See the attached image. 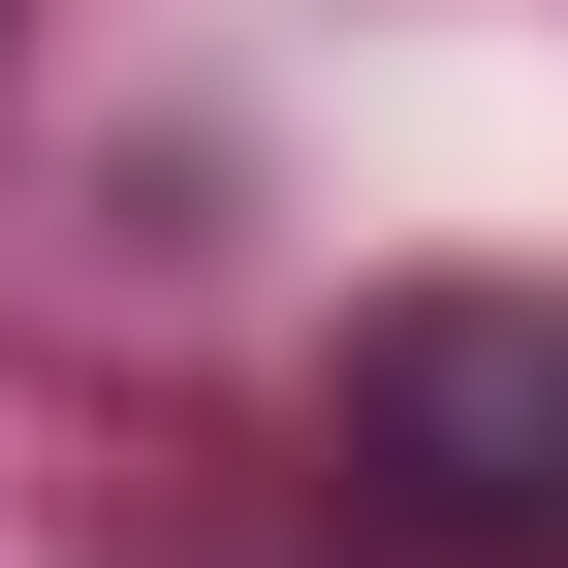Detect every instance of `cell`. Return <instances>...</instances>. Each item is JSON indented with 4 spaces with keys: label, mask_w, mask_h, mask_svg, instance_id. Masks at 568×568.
<instances>
[{
    "label": "cell",
    "mask_w": 568,
    "mask_h": 568,
    "mask_svg": "<svg viewBox=\"0 0 568 568\" xmlns=\"http://www.w3.org/2000/svg\"><path fill=\"white\" fill-rule=\"evenodd\" d=\"M347 474L474 568H568V284H379L347 316Z\"/></svg>",
    "instance_id": "1"
}]
</instances>
